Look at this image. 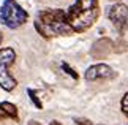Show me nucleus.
I'll list each match as a JSON object with an SVG mask.
<instances>
[{"label": "nucleus", "instance_id": "obj_1", "mask_svg": "<svg viewBox=\"0 0 128 125\" xmlns=\"http://www.w3.org/2000/svg\"><path fill=\"white\" fill-rule=\"evenodd\" d=\"M35 29L43 38H54L60 35H71L73 29L68 24L66 13L63 10H43L36 14Z\"/></svg>", "mask_w": 128, "mask_h": 125}, {"label": "nucleus", "instance_id": "obj_2", "mask_svg": "<svg viewBox=\"0 0 128 125\" xmlns=\"http://www.w3.org/2000/svg\"><path fill=\"white\" fill-rule=\"evenodd\" d=\"M100 8L98 0H76V3L70 7L66 13V19L73 32H84L90 29L98 19Z\"/></svg>", "mask_w": 128, "mask_h": 125}, {"label": "nucleus", "instance_id": "obj_3", "mask_svg": "<svg viewBox=\"0 0 128 125\" xmlns=\"http://www.w3.org/2000/svg\"><path fill=\"white\" fill-rule=\"evenodd\" d=\"M28 13L19 5L16 0H5L0 7V22L8 29H18L26 24Z\"/></svg>", "mask_w": 128, "mask_h": 125}, {"label": "nucleus", "instance_id": "obj_4", "mask_svg": "<svg viewBox=\"0 0 128 125\" xmlns=\"http://www.w3.org/2000/svg\"><path fill=\"white\" fill-rule=\"evenodd\" d=\"M14 59H16V52L11 48L0 49V87L6 92H11L18 86V81L10 73V67L14 63Z\"/></svg>", "mask_w": 128, "mask_h": 125}, {"label": "nucleus", "instance_id": "obj_5", "mask_svg": "<svg viewBox=\"0 0 128 125\" xmlns=\"http://www.w3.org/2000/svg\"><path fill=\"white\" fill-rule=\"evenodd\" d=\"M108 18L114 24L119 33H125L128 29V7L124 3H116L108 10Z\"/></svg>", "mask_w": 128, "mask_h": 125}, {"label": "nucleus", "instance_id": "obj_6", "mask_svg": "<svg viewBox=\"0 0 128 125\" xmlns=\"http://www.w3.org/2000/svg\"><path fill=\"white\" fill-rule=\"evenodd\" d=\"M116 78V71L109 65L104 63H96L87 68L86 71V79L87 81H98V79H112Z\"/></svg>", "mask_w": 128, "mask_h": 125}, {"label": "nucleus", "instance_id": "obj_7", "mask_svg": "<svg viewBox=\"0 0 128 125\" xmlns=\"http://www.w3.org/2000/svg\"><path fill=\"white\" fill-rule=\"evenodd\" d=\"M114 51V41L111 38H100L90 48V56L93 59H104Z\"/></svg>", "mask_w": 128, "mask_h": 125}, {"label": "nucleus", "instance_id": "obj_8", "mask_svg": "<svg viewBox=\"0 0 128 125\" xmlns=\"http://www.w3.org/2000/svg\"><path fill=\"white\" fill-rule=\"evenodd\" d=\"M5 119H13L14 122L19 120L18 108L10 101H2L0 103V120H5Z\"/></svg>", "mask_w": 128, "mask_h": 125}, {"label": "nucleus", "instance_id": "obj_9", "mask_svg": "<svg viewBox=\"0 0 128 125\" xmlns=\"http://www.w3.org/2000/svg\"><path fill=\"white\" fill-rule=\"evenodd\" d=\"M27 93H28V97H30L32 103L35 104V108H36V109H43V103L40 101V98H38L36 92H35V90H32V89H28V90H27Z\"/></svg>", "mask_w": 128, "mask_h": 125}, {"label": "nucleus", "instance_id": "obj_10", "mask_svg": "<svg viewBox=\"0 0 128 125\" xmlns=\"http://www.w3.org/2000/svg\"><path fill=\"white\" fill-rule=\"evenodd\" d=\"M128 49V44L124 41V40H119V41L114 43V51L116 52H125Z\"/></svg>", "mask_w": 128, "mask_h": 125}, {"label": "nucleus", "instance_id": "obj_11", "mask_svg": "<svg viewBox=\"0 0 128 125\" xmlns=\"http://www.w3.org/2000/svg\"><path fill=\"white\" fill-rule=\"evenodd\" d=\"M62 70H63V71H65L66 74H70V76H71L73 79H79L78 73H76V71H74V70H73V68H71L68 63H62Z\"/></svg>", "mask_w": 128, "mask_h": 125}, {"label": "nucleus", "instance_id": "obj_12", "mask_svg": "<svg viewBox=\"0 0 128 125\" xmlns=\"http://www.w3.org/2000/svg\"><path fill=\"white\" fill-rule=\"evenodd\" d=\"M122 111H124L125 116H128V92L124 95V98H122Z\"/></svg>", "mask_w": 128, "mask_h": 125}, {"label": "nucleus", "instance_id": "obj_13", "mask_svg": "<svg viewBox=\"0 0 128 125\" xmlns=\"http://www.w3.org/2000/svg\"><path fill=\"white\" fill-rule=\"evenodd\" d=\"M74 122H76L78 125H92V122L88 120V119H84V117H76Z\"/></svg>", "mask_w": 128, "mask_h": 125}, {"label": "nucleus", "instance_id": "obj_14", "mask_svg": "<svg viewBox=\"0 0 128 125\" xmlns=\"http://www.w3.org/2000/svg\"><path fill=\"white\" fill-rule=\"evenodd\" d=\"M28 125H41V123L36 122V120H30V122H28Z\"/></svg>", "mask_w": 128, "mask_h": 125}, {"label": "nucleus", "instance_id": "obj_15", "mask_svg": "<svg viewBox=\"0 0 128 125\" xmlns=\"http://www.w3.org/2000/svg\"><path fill=\"white\" fill-rule=\"evenodd\" d=\"M49 125H62V123H60V122H57V120H52Z\"/></svg>", "mask_w": 128, "mask_h": 125}, {"label": "nucleus", "instance_id": "obj_16", "mask_svg": "<svg viewBox=\"0 0 128 125\" xmlns=\"http://www.w3.org/2000/svg\"><path fill=\"white\" fill-rule=\"evenodd\" d=\"M2 40H3V35H2V32H0V44H2Z\"/></svg>", "mask_w": 128, "mask_h": 125}, {"label": "nucleus", "instance_id": "obj_17", "mask_svg": "<svg viewBox=\"0 0 128 125\" xmlns=\"http://www.w3.org/2000/svg\"><path fill=\"white\" fill-rule=\"evenodd\" d=\"M114 2H117V0H114Z\"/></svg>", "mask_w": 128, "mask_h": 125}]
</instances>
